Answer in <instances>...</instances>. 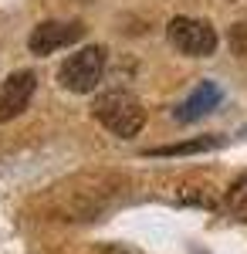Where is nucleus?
<instances>
[{"instance_id": "10", "label": "nucleus", "mask_w": 247, "mask_h": 254, "mask_svg": "<svg viewBox=\"0 0 247 254\" xmlns=\"http://www.w3.org/2000/svg\"><path fill=\"white\" fill-rule=\"evenodd\" d=\"M102 254H139V251H132V248H125V244H112V248H105Z\"/></svg>"}, {"instance_id": "1", "label": "nucleus", "mask_w": 247, "mask_h": 254, "mask_svg": "<svg viewBox=\"0 0 247 254\" xmlns=\"http://www.w3.org/2000/svg\"><path fill=\"white\" fill-rule=\"evenodd\" d=\"M92 112L112 136H122V139L139 136L142 126H146V109L129 92H105V95H98Z\"/></svg>"}, {"instance_id": "2", "label": "nucleus", "mask_w": 247, "mask_h": 254, "mask_svg": "<svg viewBox=\"0 0 247 254\" xmlns=\"http://www.w3.org/2000/svg\"><path fill=\"white\" fill-rule=\"evenodd\" d=\"M102 71H105V51H102L98 44H88V48H81V51H75V55L64 58L61 71H58V81H61L68 92L85 95V92H92L98 85Z\"/></svg>"}, {"instance_id": "9", "label": "nucleus", "mask_w": 247, "mask_h": 254, "mask_svg": "<svg viewBox=\"0 0 247 254\" xmlns=\"http://www.w3.org/2000/svg\"><path fill=\"white\" fill-rule=\"evenodd\" d=\"M230 51L237 58H247V24H234L230 27Z\"/></svg>"}, {"instance_id": "5", "label": "nucleus", "mask_w": 247, "mask_h": 254, "mask_svg": "<svg viewBox=\"0 0 247 254\" xmlns=\"http://www.w3.org/2000/svg\"><path fill=\"white\" fill-rule=\"evenodd\" d=\"M34 88H38L34 71H14L10 78L3 81V88H0V122L17 119L20 112L27 109V102H31V95H34Z\"/></svg>"}, {"instance_id": "7", "label": "nucleus", "mask_w": 247, "mask_h": 254, "mask_svg": "<svg viewBox=\"0 0 247 254\" xmlns=\"http://www.w3.org/2000/svg\"><path fill=\"white\" fill-rule=\"evenodd\" d=\"M220 146V139H190V142H176V146H159V149H149V156H183V153H203V149H213Z\"/></svg>"}, {"instance_id": "4", "label": "nucleus", "mask_w": 247, "mask_h": 254, "mask_svg": "<svg viewBox=\"0 0 247 254\" xmlns=\"http://www.w3.org/2000/svg\"><path fill=\"white\" fill-rule=\"evenodd\" d=\"M81 24L78 20H68V24H61V20H44L38 24L34 31H31V38H27V48L34 51V55H55L58 48H64V44H75L81 38Z\"/></svg>"}, {"instance_id": "8", "label": "nucleus", "mask_w": 247, "mask_h": 254, "mask_svg": "<svg viewBox=\"0 0 247 254\" xmlns=\"http://www.w3.org/2000/svg\"><path fill=\"white\" fill-rule=\"evenodd\" d=\"M227 207H230V214L237 217V220H244V224H247V180H237V183L230 187Z\"/></svg>"}, {"instance_id": "6", "label": "nucleus", "mask_w": 247, "mask_h": 254, "mask_svg": "<svg viewBox=\"0 0 247 254\" xmlns=\"http://www.w3.org/2000/svg\"><path fill=\"white\" fill-rule=\"evenodd\" d=\"M217 102H220V92H217V85H213V81H203V85H196V88H193V95L186 98L180 109H176V119H180V122L203 119L210 109L217 105Z\"/></svg>"}, {"instance_id": "3", "label": "nucleus", "mask_w": 247, "mask_h": 254, "mask_svg": "<svg viewBox=\"0 0 247 254\" xmlns=\"http://www.w3.org/2000/svg\"><path fill=\"white\" fill-rule=\"evenodd\" d=\"M170 41L183 51V55H193V58H207L217 48V34L207 20H193V17H176L170 24Z\"/></svg>"}]
</instances>
